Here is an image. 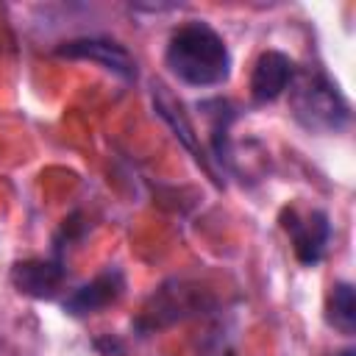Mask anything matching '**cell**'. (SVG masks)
I'll return each mask as SVG.
<instances>
[{
  "label": "cell",
  "mask_w": 356,
  "mask_h": 356,
  "mask_svg": "<svg viewBox=\"0 0 356 356\" xmlns=\"http://www.w3.org/2000/svg\"><path fill=\"white\" fill-rule=\"evenodd\" d=\"M281 225L289 234L295 256H298L300 264L312 267L325 256V248H328V239H331V225H328L325 211H320V209L298 211L292 206V209L281 211Z\"/></svg>",
  "instance_id": "3957f363"
},
{
  "label": "cell",
  "mask_w": 356,
  "mask_h": 356,
  "mask_svg": "<svg viewBox=\"0 0 356 356\" xmlns=\"http://www.w3.org/2000/svg\"><path fill=\"white\" fill-rule=\"evenodd\" d=\"M11 281L22 295L31 298H53L64 281V270L58 261H42V259H31V261H17L11 270Z\"/></svg>",
  "instance_id": "52a82bcc"
},
{
  "label": "cell",
  "mask_w": 356,
  "mask_h": 356,
  "mask_svg": "<svg viewBox=\"0 0 356 356\" xmlns=\"http://www.w3.org/2000/svg\"><path fill=\"white\" fill-rule=\"evenodd\" d=\"M164 61L189 86H220L231 75V53L222 36L203 19H189L170 33Z\"/></svg>",
  "instance_id": "6da1fadb"
},
{
  "label": "cell",
  "mask_w": 356,
  "mask_h": 356,
  "mask_svg": "<svg viewBox=\"0 0 356 356\" xmlns=\"http://www.w3.org/2000/svg\"><path fill=\"white\" fill-rule=\"evenodd\" d=\"M58 56H67V58H86V61H95L100 64L103 70L131 81L136 78V61L134 56L114 39H103V36H86V39H72V42H64L58 47Z\"/></svg>",
  "instance_id": "277c9868"
},
{
  "label": "cell",
  "mask_w": 356,
  "mask_h": 356,
  "mask_svg": "<svg viewBox=\"0 0 356 356\" xmlns=\"http://www.w3.org/2000/svg\"><path fill=\"white\" fill-rule=\"evenodd\" d=\"M325 323L339 331L342 337H353L356 331V298H353V284L337 281L328 292L325 300Z\"/></svg>",
  "instance_id": "ba28073f"
},
{
  "label": "cell",
  "mask_w": 356,
  "mask_h": 356,
  "mask_svg": "<svg viewBox=\"0 0 356 356\" xmlns=\"http://www.w3.org/2000/svg\"><path fill=\"white\" fill-rule=\"evenodd\" d=\"M289 106L295 120L312 134H337L350 120L348 100L320 70H295V78L289 83Z\"/></svg>",
  "instance_id": "7a4b0ae2"
},
{
  "label": "cell",
  "mask_w": 356,
  "mask_h": 356,
  "mask_svg": "<svg viewBox=\"0 0 356 356\" xmlns=\"http://www.w3.org/2000/svg\"><path fill=\"white\" fill-rule=\"evenodd\" d=\"M122 286H125L122 273H120L117 267H111V270L100 273L95 281H89L86 286L75 289V292L64 300V309H67L70 314H75V317L95 314V312L106 309L108 303H114V300L122 295Z\"/></svg>",
  "instance_id": "8992f818"
},
{
  "label": "cell",
  "mask_w": 356,
  "mask_h": 356,
  "mask_svg": "<svg viewBox=\"0 0 356 356\" xmlns=\"http://www.w3.org/2000/svg\"><path fill=\"white\" fill-rule=\"evenodd\" d=\"M292 78H295V61L281 50H267L253 64L250 95L256 103H270L289 89Z\"/></svg>",
  "instance_id": "5b68a950"
}]
</instances>
